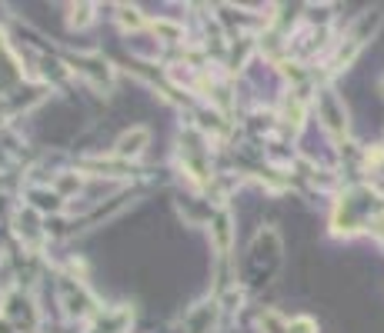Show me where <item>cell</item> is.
Segmentation results:
<instances>
[{
	"label": "cell",
	"mask_w": 384,
	"mask_h": 333,
	"mask_svg": "<svg viewBox=\"0 0 384 333\" xmlns=\"http://www.w3.org/2000/svg\"><path fill=\"white\" fill-rule=\"evenodd\" d=\"M291 333H314V323L307 317H301V320H291V327H288Z\"/></svg>",
	"instance_id": "6da1fadb"
}]
</instances>
